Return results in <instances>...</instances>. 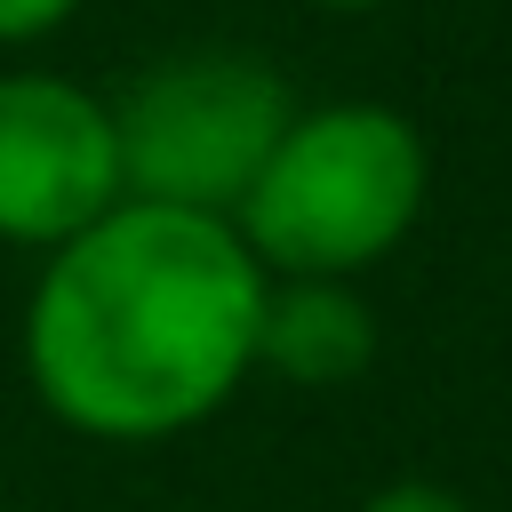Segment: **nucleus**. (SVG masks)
<instances>
[{
	"label": "nucleus",
	"mask_w": 512,
	"mask_h": 512,
	"mask_svg": "<svg viewBox=\"0 0 512 512\" xmlns=\"http://www.w3.org/2000/svg\"><path fill=\"white\" fill-rule=\"evenodd\" d=\"M80 16V0H0V48H40Z\"/></svg>",
	"instance_id": "nucleus-6"
},
{
	"label": "nucleus",
	"mask_w": 512,
	"mask_h": 512,
	"mask_svg": "<svg viewBox=\"0 0 512 512\" xmlns=\"http://www.w3.org/2000/svg\"><path fill=\"white\" fill-rule=\"evenodd\" d=\"M304 8H336V16H360V8H384V0H304Z\"/></svg>",
	"instance_id": "nucleus-8"
},
{
	"label": "nucleus",
	"mask_w": 512,
	"mask_h": 512,
	"mask_svg": "<svg viewBox=\"0 0 512 512\" xmlns=\"http://www.w3.org/2000/svg\"><path fill=\"white\" fill-rule=\"evenodd\" d=\"M264 288L232 216L120 200L40 256L24 304L32 400L104 448L184 440L256 376Z\"/></svg>",
	"instance_id": "nucleus-1"
},
{
	"label": "nucleus",
	"mask_w": 512,
	"mask_h": 512,
	"mask_svg": "<svg viewBox=\"0 0 512 512\" xmlns=\"http://www.w3.org/2000/svg\"><path fill=\"white\" fill-rule=\"evenodd\" d=\"M432 200V144L408 112L376 96L296 104L256 184L232 208V232L264 280H360L376 272Z\"/></svg>",
	"instance_id": "nucleus-2"
},
{
	"label": "nucleus",
	"mask_w": 512,
	"mask_h": 512,
	"mask_svg": "<svg viewBox=\"0 0 512 512\" xmlns=\"http://www.w3.org/2000/svg\"><path fill=\"white\" fill-rule=\"evenodd\" d=\"M352 512H472V504H464L456 488H440V480H416V472H408V480H384V488H368Z\"/></svg>",
	"instance_id": "nucleus-7"
},
{
	"label": "nucleus",
	"mask_w": 512,
	"mask_h": 512,
	"mask_svg": "<svg viewBox=\"0 0 512 512\" xmlns=\"http://www.w3.org/2000/svg\"><path fill=\"white\" fill-rule=\"evenodd\" d=\"M288 112H296V96H288L280 64H264L248 48H176L112 96L120 184H128V200L232 216L240 192L256 184L264 152L280 144Z\"/></svg>",
	"instance_id": "nucleus-3"
},
{
	"label": "nucleus",
	"mask_w": 512,
	"mask_h": 512,
	"mask_svg": "<svg viewBox=\"0 0 512 512\" xmlns=\"http://www.w3.org/2000/svg\"><path fill=\"white\" fill-rule=\"evenodd\" d=\"M120 136L112 96L48 64L0 72V248L56 256L104 208H120Z\"/></svg>",
	"instance_id": "nucleus-4"
},
{
	"label": "nucleus",
	"mask_w": 512,
	"mask_h": 512,
	"mask_svg": "<svg viewBox=\"0 0 512 512\" xmlns=\"http://www.w3.org/2000/svg\"><path fill=\"white\" fill-rule=\"evenodd\" d=\"M376 360V304L352 280H272L256 320V368L304 392H336Z\"/></svg>",
	"instance_id": "nucleus-5"
}]
</instances>
